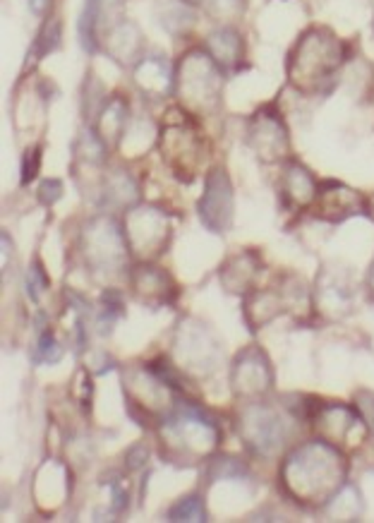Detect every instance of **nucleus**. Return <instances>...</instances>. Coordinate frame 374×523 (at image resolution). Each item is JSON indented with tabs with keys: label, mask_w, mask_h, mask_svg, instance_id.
<instances>
[{
	"label": "nucleus",
	"mask_w": 374,
	"mask_h": 523,
	"mask_svg": "<svg viewBox=\"0 0 374 523\" xmlns=\"http://www.w3.org/2000/svg\"><path fill=\"white\" fill-rule=\"evenodd\" d=\"M137 199V185L127 173L123 171H116V176L106 178L104 187H101V202L104 204H113V207H127Z\"/></svg>",
	"instance_id": "obj_23"
},
{
	"label": "nucleus",
	"mask_w": 374,
	"mask_h": 523,
	"mask_svg": "<svg viewBox=\"0 0 374 523\" xmlns=\"http://www.w3.org/2000/svg\"><path fill=\"white\" fill-rule=\"evenodd\" d=\"M257 266H259V257L254 252H249V250L230 257L223 264L221 271V281L225 290H230V293H247L252 288V281L257 278L259 271Z\"/></svg>",
	"instance_id": "obj_22"
},
{
	"label": "nucleus",
	"mask_w": 374,
	"mask_h": 523,
	"mask_svg": "<svg viewBox=\"0 0 374 523\" xmlns=\"http://www.w3.org/2000/svg\"><path fill=\"white\" fill-rule=\"evenodd\" d=\"M206 51L211 53L213 61L221 65V70H235L237 63L245 56L242 37L233 27H221L216 32H211L209 39H206Z\"/></svg>",
	"instance_id": "obj_21"
},
{
	"label": "nucleus",
	"mask_w": 374,
	"mask_h": 523,
	"mask_svg": "<svg viewBox=\"0 0 374 523\" xmlns=\"http://www.w3.org/2000/svg\"><path fill=\"white\" fill-rule=\"evenodd\" d=\"M25 283H27V293H29V298H32V300H39L41 293H44V290H49V276H46L44 266H41L39 262H34V264L27 269Z\"/></svg>",
	"instance_id": "obj_28"
},
{
	"label": "nucleus",
	"mask_w": 374,
	"mask_h": 523,
	"mask_svg": "<svg viewBox=\"0 0 374 523\" xmlns=\"http://www.w3.org/2000/svg\"><path fill=\"white\" fill-rule=\"evenodd\" d=\"M58 41H61V25L53 20L51 25H46L44 32L39 34L37 46H34V56H49V53L58 46Z\"/></svg>",
	"instance_id": "obj_29"
},
{
	"label": "nucleus",
	"mask_w": 374,
	"mask_h": 523,
	"mask_svg": "<svg viewBox=\"0 0 374 523\" xmlns=\"http://www.w3.org/2000/svg\"><path fill=\"white\" fill-rule=\"evenodd\" d=\"M317 180L312 178L310 171L300 164H288V168L283 171L281 178V197L283 204L290 209H307L312 207L314 197H317Z\"/></svg>",
	"instance_id": "obj_19"
},
{
	"label": "nucleus",
	"mask_w": 374,
	"mask_h": 523,
	"mask_svg": "<svg viewBox=\"0 0 374 523\" xmlns=\"http://www.w3.org/2000/svg\"><path fill=\"white\" fill-rule=\"evenodd\" d=\"M135 85L149 99H166L175 92V73L163 56H151L135 65Z\"/></svg>",
	"instance_id": "obj_16"
},
{
	"label": "nucleus",
	"mask_w": 374,
	"mask_h": 523,
	"mask_svg": "<svg viewBox=\"0 0 374 523\" xmlns=\"http://www.w3.org/2000/svg\"><path fill=\"white\" fill-rule=\"evenodd\" d=\"M194 5H189L187 0H170L163 5L161 13V25L168 29L170 34H185L189 27L194 25Z\"/></svg>",
	"instance_id": "obj_24"
},
{
	"label": "nucleus",
	"mask_w": 374,
	"mask_h": 523,
	"mask_svg": "<svg viewBox=\"0 0 374 523\" xmlns=\"http://www.w3.org/2000/svg\"><path fill=\"white\" fill-rule=\"evenodd\" d=\"M63 355V348L61 343L56 341V336H53L51 329H46L44 334L39 336V343H37V355H34V360L37 362H58Z\"/></svg>",
	"instance_id": "obj_27"
},
{
	"label": "nucleus",
	"mask_w": 374,
	"mask_h": 523,
	"mask_svg": "<svg viewBox=\"0 0 374 523\" xmlns=\"http://www.w3.org/2000/svg\"><path fill=\"white\" fill-rule=\"evenodd\" d=\"M247 142L264 164H278L290 156V137L281 113L262 106L247 123Z\"/></svg>",
	"instance_id": "obj_8"
},
{
	"label": "nucleus",
	"mask_w": 374,
	"mask_h": 523,
	"mask_svg": "<svg viewBox=\"0 0 374 523\" xmlns=\"http://www.w3.org/2000/svg\"><path fill=\"white\" fill-rule=\"evenodd\" d=\"M237 432L242 442L259 456H271L286 439V427L281 418L262 403H249L247 408H242Z\"/></svg>",
	"instance_id": "obj_10"
},
{
	"label": "nucleus",
	"mask_w": 374,
	"mask_h": 523,
	"mask_svg": "<svg viewBox=\"0 0 374 523\" xmlns=\"http://www.w3.org/2000/svg\"><path fill=\"white\" fill-rule=\"evenodd\" d=\"M175 92L185 111L213 113L221 106L223 70L206 49H192L180 58L175 70Z\"/></svg>",
	"instance_id": "obj_3"
},
{
	"label": "nucleus",
	"mask_w": 374,
	"mask_h": 523,
	"mask_svg": "<svg viewBox=\"0 0 374 523\" xmlns=\"http://www.w3.org/2000/svg\"><path fill=\"white\" fill-rule=\"evenodd\" d=\"M61 192H63L61 180H53V178H46V180L41 183V187H39V202H41V204H46V207H51L53 202L61 199Z\"/></svg>",
	"instance_id": "obj_31"
},
{
	"label": "nucleus",
	"mask_w": 374,
	"mask_h": 523,
	"mask_svg": "<svg viewBox=\"0 0 374 523\" xmlns=\"http://www.w3.org/2000/svg\"><path fill=\"white\" fill-rule=\"evenodd\" d=\"M230 382H233V391L240 399H257L264 396L271 389L274 374H271L269 358L262 348L249 346L240 350V355H235L233 370H230Z\"/></svg>",
	"instance_id": "obj_11"
},
{
	"label": "nucleus",
	"mask_w": 374,
	"mask_h": 523,
	"mask_svg": "<svg viewBox=\"0 0 374 523\" xmlns=\"http://www.w3.org/2000/svg\"><path fill=\"white\" fill-rule=\"evenodd\" d=\"M161 442L170 459L192 463L213 454L221 442V430L197 406H182L161 423Z\"/></svg>",
	"instance_id": "obj_4"
},
{
	"label": "nucleus",
	"mask_w": 374,
	"mask_h": 523,
	"mask_svg": "<svg viewBox=\"0 0 374 523\" xmlns=\"http://www.w3.org/2000/svg\"><path fill=\"white\" fill-rule=\"evenodd\" d=\"M348 463L336 444L317 439L290 451L281 466V483L295 502L322 507L346 483Z\"/></svg>",
	"instance_id": "obj_1"
},
{
	"label": "nucleus",
	"mask_w": 374,
	"mask_h": 523,
	"mask_svg": "<svg viewBox=\"0 0 374 523\" xmlns=\"http://www.w3.org/2000/svg\"><path fill=\"white\" fill-rule=\"evenodd\" d=\"M310 209L317 219H324L329 223H338L355 216V214H367L370 204H367V199L362 197L358 190H350L343 183L326 180L319 185L317 197H314Z\"/></svg>",
	"instance_id": "obj_12"
},
{
	"label": "nucleus",
	"mask_w": 374,
	"mask_h": 523,
	"mask_svg": "<svg viewBox=\"0 0 374 523\" xmlns=\"http://www.w3.org/2000/svg\"><path fill=\"white\" fill-rule=\"evenodd\" d=\"M177 360H185L187 370H211L209 362L213 360V355H216V346H213V341L209 338L204 329H201V324H194L192 329H177Z\"/></svg>",
	"instance_id": "obj_18"
},
{
	"label": "nucleus",
	"mask_w": 374,
	"mask_h": 523,
	"mask_svg": "<svg viewBox=\"0 0 374 523\" xmlns=\"http://www.w3.org/2000/svg\"><path fill=\"white\" fill-rule=\"evenodd\" d=\"M123 230L130 254L149 262L166 252L170 242V219L156 207H132L123 216Z\"/></svg>",
	"instance_id": "obj_6"
},
{
	"label": "nucleus",
	"mask_w": 374,
	"mask_h": 523,
	"mask_svg": "<svg viewBox=\"0 0 374 523\" xmlns=\"http://www.w3.org/2000/svg\"><path fill=\"white\" fill-rule=\"evenodd\" d=\"M132 288L137 300L147 302L151 307L168 305L177 295V286L168 271H163L156 264H147V262L132 269Z\"/></svg>",
	"instance_id": "obj_14"
},
{
	"label": "nucleus",
	"mask_w": 374,
	"mask_h": 523,
	"mask_svg": "<svg viewBox=\"0 0 374 523\" xmlns=\"http://www.w3.org/2000/svg\"><path fill=\"white\" fill-rule=\"evenodd\" d=\"M367 286H370V295H372V300H374V262H372V266H370V274H367Z\"/></svg>",
	"instance_id": "obj_33"
},
{
	"label": "nucleus",
	"mask_w": 374,
	"mask_h": 523,
	"mask_svg": "<svg viewBox=\"0 0 374 523\" xmlns=\"http://www.w3.org/2000/svg\"><path fill=\"white\" fill-rule=\"evenodd\" d=\"M29 3H32V10H34V13L41 15V13H44L46 5H49V0H29Z\"/></svg>",
	"instance_id": "obj_32"
},
{
	"label": "nucleus",
	"mask_w": 374,
	"mask_h": 523,
	"mask_svg": "<svg viewBox=\"0 0 374 523\" xmlns=\"http://www.w3.org/2000/svg\"><path fill=\"white\" fill-rule=\"evenodd\" d=\"M130 121V109H127V101L120 97H113L101 106L99 111V121L94 133L104 140V144H118L125 137V128H127Z\"/></svg>",
	"instance_id": "obj_20"
},
{
	"label": "nucleus",
	"mask_w": 374,
	"mask_h": 523,
	"mask_svg": "<svg viewBox=\"0 0 374 523\" xmlns=\"http://www.w3.org/2000/svg\"><path fill=\"white\" fill-rule=\"evenodd\" d=\"M189 5H201L213 20H235L245 10V0H187Z\"/></svg>",
	"instance_id": "obj_25"
},
{
	"label": "nucleus",
	"mask_w": 374,
	"mask_h": 523,
	"mask_svg": "<svg viewBox=\"0 0 374 523\" xmlns=\"http://www.w3.org/2000/svg\"><path fill=\"white\" fill-rule=\"evenodd\" d=\"M130 247L123 223L113 216H96L82 228V257L94 271H116L127 259Z\"/></svg>",
	"instance_id": "obj_7"
},
{
	"label": "nucleus",
	"mask_w": 374,
	"mask_h": 523,
	"mask_svg": "<svg viewBox=\"0 0 374 523\" xmlns=\"http://www.w3.org/2000/svg\"><path fill=\"white\" fill-rule=\"evenodd\" d=\"M348 49L334 32L312 27L298 39L288 58V82L300 94L319 92L346 63Z\"/></svg>",
	"instance_id": "obj_2"
},
{
	"label": "nucleus",
	"mask_w": 374,
	"mask_h": 523,
	"mask_svg": "<svg viewBox=\"0 0 374 523\" xmlns=\"http://www.w3.org/2000/svg\"><path fill=\"white\" fill-rule=\"evenodd\" d=\"M99 46L104 49L116 63L120 65H137L142 53V32L135 22L118 20L108 32L101 37Z\"/></svg>",
	"instance_id": "obj_15"
},
{
	"label": "nucleus",
	"mask_w": 374,
	"mask_h": 523,
	"mask_svg": "<svg viewBox=\"0 0 374 523\" xmlns=\"http://www.w3.org/2000/svg\"><path fill=\"white\" fill-rule=\"evenodd\" d=\"M235 211V195L225 168H213L204 180V192L197 202L199 221L211 233H225L233 223Z\"/></svg>",
	"instance_id": "obj_9"
},
{
	"label": "nucleus",
	"mask_w": 374,
	"mask_h": 523,
	"mask_svg": "<svg viewBox=\"0 0 374 523\" xmlns=\"http://www.w3.org/2000/svg\"><path fill=\"white\" fill-rule=\"evenodd\" d=\"M125 0H85L80 15V41L87 51H96L101 37L123 20Z\"/></svg>",
	"instance_id": "obj_13"
},
{
	"label": "nucleus",
	"mask_w": 374,
	"mask_h": 523,
	"mask_svg": "<svg viewBox=\"0 0 374 523\" xmlns=\"http://www.w3.org/2000/svg\"><path fill=\"white\" fill-rule=\"evenodd\" d=\"M158 152L177 180L189 183L201 164V137L185 109H170L158 130Z\"/></svg>",
	"instance_id": "obj_5"
},
{
	"label": "nucleus",
	"mask_w": 374,
	"mask_h": 523,
	"mask_svg": "<svg viewBox=\"0 0 374 523\" xmlns=\"http://www.w3.org/2000/svg\"><path fill=\"white\" fill-rule=\"evenodd\" d=\"M312 423L319 427V432L324 435L326 442L338 444V442L353 439V444H360V442H355V430L362 427V420L358 418V413H355L353 408L317 406V411L312 415Z\"/></svg>",
	"instance_id": "obj_17"
},
{
	"label": "nucleus",
	"mask_w": 374,
	"mask_h": 523,
	"mask_svg": "<svg viewBox=\"0 0 374 523\" xmlns=\"http://www.w3.org/2000/svg\"><path fill=\"white\" fill-rule=\"evenodd\" d=\"M168 519L170 521H206L204 502H201V497L197 495L180 499V502L170 507Z\"/></svg>",
	"instance_id": "obj_26"
},
{
	"label": "nucleus",
	"mask_w": 374,
	"mask_h": 523,
	"mask_svg": "<svg viewBox=\"0 0 374 523\" xmlns=\"http://www.w3.org/2000/svg\"><path fill=\"white\" fill-rule=\"evenodd\" d=\"M39 168H41V147H34V149L25 152V159H22V185H29L37 178Z\"/></svg>",
	"instance_id": "obj_30"
}]
</instances>
